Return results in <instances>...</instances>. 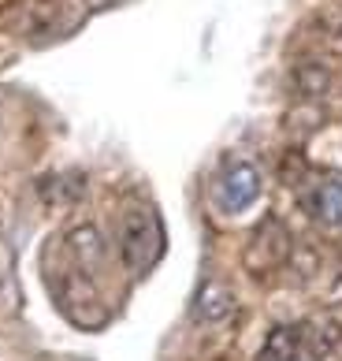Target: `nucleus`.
I'll return each mask as SVG.
<instances>
[{"label":"nucleus","instance_id":"f257e3e1","mask_svg":"<svg viewBox=\"0 0 342 361\" xmlns=\"http://www.w3.org/2000/svg\"><path fill=\"white\" fill-rule=\"evenodd\" d=\"M120 253H123V264L134 276H146L164 253V227L156 220V212L146 205H130L123 212V224H120Z\"/></svg>","mask_w":342,"mask_h":361},{"label":"nucleus","instance_id":"f03ea898","mask_svg":"<svg viewBox=\"0 0 342 361\" xmlns=\"http://www.w3.org/2000/svg\"><path fill=\"white\" fill-rule=\"evenodd\" d=\"M0 19L19 37H52L63 30V0H8Z\"/></svg>","mask_w":342,"mask_h":361},{"label":"nucleus","instance_id":"7ed1b4c3","mask_svg":"<svg viewBox=\"0 0 342 361\" xmlns=\"http://www.w3.org/2000/svg\"><path fill=\"white\" fill-rule=\"evenodd\" d=\"M286 253H291V235H286V227L279 220H260L257 231L249 235V246H246V269L253 276L275 272L286 261Z\"/></svg>","mask_w":342,"mask_h":361},{"label":"nucleus","instance_id":"20e7f679","mask_svg":"<svg viewBox=\"0 0 342 361\" xmlns=\"http://www.w3.org/2000/svg\"><path fill=\"white\" fill-rule=\"evenodd\" d=\"M216 197L223 212H242L249 209L260 197V171L253 164H246V160H239V164H231L227 171L220 176L216 183Z\"/></svg>","mask_w":342,"mask_h":361},{"label":"nucleus","instance_id":"39448f33","mask_svg":"<svg viewBox=\"0 0 342 361\" xmlns=\"http://www.w3.org/2000/svg\"><path fill=\"white\" fill-rule=\"evenodd\" d=\"M68 250H71V257L78 261V269L94 276V269L104 261V243H101V231L94 224H82V227H75V231L68 235Z\"/></svg>","mask_w":342,"mask_h":361},{"label":"nucleus","instance_id":"423d86ee","mask_svg":"<svg viewBox=\"0 0 342 361\" xmlns=\"http://www.w3.org/2000/svg\"><path fill=\"white\" fill-rule=\"evenodd\" d=\"M231 310H234V294H231L227 283H220V279H208V283L197 290V298H194V313L201 320H208V324L231 317Z\"/></svg>","mask_w":342,"mask_h":361},{"label":"nucleus","instance_id":"0eeeda50","mask_svg":"<svg viewBox=\"0 0 342 361\" xmlns=\"http://www.w3.org/2000/svg\"><path fill=\"white\" fill-rule=\"evenodd\" d=\"M305 209L317 216L320 224H342V183H320L305 194Z\"/></svg>","mask_w":342,"mask_h":361},{"label":"nucleus","instance_id":"6e6552de","mask_svg":"<svg viewBox=\"0 0 342 361\" xmlns=\"http://www.w3.org/2000/svg\"><path fill=\"white\" fill-rule=\"evenodd\" d=\"M301 354V336L294 328H275L268 343H265V354H260V361H294Z\"/></svg>","mask_w":342,"mask_h":361}]
</instances>
